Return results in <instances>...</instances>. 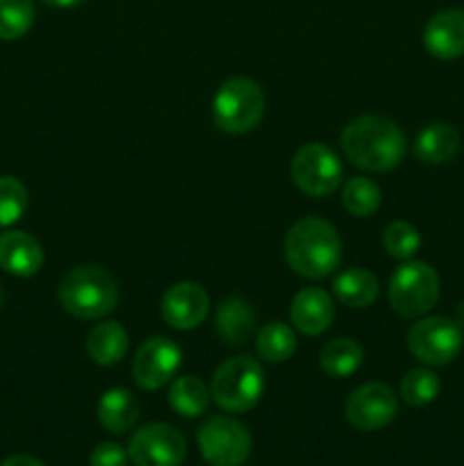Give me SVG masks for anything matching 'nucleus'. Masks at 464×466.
I'll use <instances>...</instances> for the list:
<instances>
[{
  "instance_id": "1",
  "label": "nucleus",
  "mask_w": 464,
  "mask_h": 466,
  "mask_svg": "<svg viewBox=\"0 0 464 466\" xmlns=\"http://www.w3.org/2000/svg\"><path fill=\"white\" fill-rule=\"evenodd\" d=\"M341 150L353 167L368 173H387L398 167L408 150L403 130L391 118L364 114L341 132Z\"/></svg>"
},
{
  "instance_id": "2",
  "label": "nucleus",
  "mask_w": 464,
  "mask_h": 466,
  "mask_svg": "<svg viewBox=\"0 0 464 466\" xmlns=\"http://www.w3.org/2000/svg\"><path fill=\"white\" fill-rule=\"evenodd\" d=\"M344 244L326 218L305 217L289 228L285 237V259L294 273L308 278V280H321V278L335 273L339 268Z\"/></svg>"
},
{
  "instance_id": "3",
  "label": "nucleus",
  "mask_w": 464,
  "mask_h": 466,
  "mask_svg": "<svg viewBox=\"0 0 464 466\" xmlns=\"http://www.w3.org/2000/svg\"><path fill=\"white\" fill-rule=\"evenodd\" d=\"M59 305L71 317L98 321L114 312L118 303V285L109 271L100 267H76L62 278L57 289Z\"/></svg>"
},
{
  "instance_id": "4",
  "label": "nucleus",
  "mask_w": 464,
  "mask_h": 466,
  "mask_svg": "<svg viewBox=\"0 0 464 466\" xmlns=\"http://www.w3.org/2000/svg\"><path fill=\"white\" fill-rule=\"evenodd\" d=\"M264 112H267V96L262 86L250 77H230L214 94V126L227 135H246L255 130L264 118Z\"/></svg>"
},
{
  "instance_id": "5",
  "label": "nucleus",
  "mask_w": 464,
  "mask_h": 466,
  "mask_svg": "<svg viewBox=\"0 0 464 466\" xmlns=\"http://www.w3.org/2000/svg\"><path fill=\"white\" fill-rule=\"evenodd\" d=\"M264 390H267V378L262 364L248 355L226 360L214 371L212 387H209L214 403L232 414L253 410L262 400Z\"/></svg>"
},
{
  "instance_id": "6",
  "label": "nucleus",
  "mask_w": 464,
  "mask_h": 466,
  "mask_svg": "<svg viewBox=\"0 0 464 466\" xmlns=\"http://www.w3.org/2000/svg\"><path fill=\"white\" fill-rule=\"evenodd\" d=\"M439 300V276L426 262L408 259L389 278V305L405 319H421Z\"/></svg>"
},
{
  "instance_id": "7",
  "label": "nucleus",
  "mask_w": 464,
  "mask_h": 466,
  "mask_svg": "<svg viewBox=\"0 0 464 466\" xmlns=\"http://www.w3.org/2000/svg\"><path fill=\"white\" fill-rule=\"evenodd\" d=\"M291 177L303 194L312 198H323L339 189L344 167L341 159L330 146L326 144H305L291 159Z\"/></svg>"
},
{
  "instance_id": "8",
  "label": "nucleus",
  "mask_w": 464,
  "mask_h": 466,
  "mask_svg": "<svg viewBox=\"0 0 464 466\" xmlns=\"http://www.w3.org/2000/svg\"><path fill=\"white\" fill-rule=\"evenodd\" d=\"M462 328L446 317H421L408 332V349L428 367H444L462 350Z\"/></svg>"
},
{
  "instance_id": "9",
  "label": "nucleus",
  "mask_w": 464,
  "mask_h": 466,
  "mask_svg": "<svg viewBox=\"0 0 464 466\" xmlns=\"http://www.w3.org/2000/svg\"><path fill=\"white\" fill-rule=\"evenodd\" d=\"M200 455L212 466H241L248 460L253 440L244 423L232 417H212L198 431Z\"/></svg>"
},
{
  "instance_id": "10",
  "label": "nucleus",
  "mask_w": 464,
  "mask_h": 466,
  "mask_svg": "<svg viewBox=\"0 0 464 466\" xmlns=\"http://www.w3.org/2000/svg\"><path fill=\"white\" fill-rule=\"evenodd\" d=\"M127 455L135 466H180L185 462L187 441L168 423H148L132 435Z\"/></svg>"
},
{
  "instance_id": "11",
  "label": "nucleus",
  "mask_w": 464,
  "mask_h": 466,
  "mask_svg": "<svg viewBox=\"0 0 464 466\" xmlns=\"http://www.w3.org/2000/svg\"><path fill=\"white\" fill-rule=\"evenodd\" d=\"M182 364V350L168 337H150L139 346L132 362V378L146 391L162 390L176 378Z\"/></svg>"
},
{
  "instance_id": "12",
  "label": "nucleus",
  "mask_w": 464,
  "mask_h": 466,
  "mask_svg": "<svg viewBox=\"0 0 464 466\" xmlns=\"http://www.w3.org/2000/svg\"><path fill=\"white\" fill-rule=\"evenodd\" d=\"M344 412L350 426L373 432L394 421L398 414V399H396V391L385 382H367L348 396Z\"/></svg>"
},
{
  "instance_id": "13",
  "label": "nucleus",
  "mask_w": 464,
  "mask_h": 466,
  "mask_svg": "<svg viewBox=\"0 0 464 466\" xmlns=\"http://www.w3.org/2000/svg\"><path fill=\"white\" fill-rule=\"evenodd\" d=\"M159 312L166 326L176 330H194L209 314V296L198 282H176L162 296Z\"/></svg>"
},
{
  "instance_id": "14",
  "label": "nucleus",
  "mask_w": 464,
  "mask_h": 466,
  "mask_svg": "<svg viewBox=\"0 0 464 466\" xmlns=\"http://www.w3.org/2000/svg\"><path fill=\"white\" fill-rule=\"evenodd\" d=\"M289 317L296 330L318 337L335 321V300L321 287H305L291 300Z\"/></svg>"
},
{
  "instance_id": "15",
  "label": "nucleus",
  "mask_w": 464,
  "mask_h": 466,
  "mask_svg": "<svg viewBox=\"0 0 464 466\" xmlns=\"http://www.w3.org/2000/svg\"><path fill=\"white\" fill-rule=\"evenodd\" d=\"M423 46L437 59H458L464 55V9L449 7L430 16L423 30Z\"/></svg>"
},
{
  "instance_id": "16",
  "label": "nucleus",
  "mask_w": 464,
  "mask_h": 466,
  "mask_svg": "<svg viewBox=\"0 0 464 466\" xmlns=\"http://www.w3.org/2000/svg\"><path fill=\"white\" fill-rule=\"evenodd\" d=\"M44 267V248L32 235L23 230H7L0 235V268L12 276L30 278Z\"/></svg>"
},
{
  "instance_id": "17",
  "label": "nucleus",
  "mask_w": 464,
  "mask_h": 466,
  "mask_svg": "<svg viewBox=\"0 0 464 466\" xmlns=\"http://www.w3.org/2000/svg\"><path fill=\"white\" fill-rule=\"evenodd\" d=\"M139 400L123 387L107 390L98 400V421L112 435H123V432L132 431L135 423L139 421Z\"/></svg>"
},
{
  "instance_id": "18",
  "label": "nucleus",
  "mask_w": 464,
  "mask_h": 466,
  "mask_svg": "<svg viewBox=\"0 0 464 466\" xmlns=\"http://www.w3.org/2000/svg\"><path fill=\"white\" fill-rule=\"evenodd\" d=\"M253 308L244 299H226L217 309V335L226 341L227 346H244L255 332Z\"/></svg>"
},
{
  "instance_id": "19",
  "label": "nucleus",
  "mask_w": 464,
  "mask_h": 466,
  "mask_svg": "<svg viewBox=\"0 0 464 466\" xmlns=\"http://www.w3.org/2000/svg\"><path fill=\"white\" fill-rule=\"evenodd\" d=\"M127 346H130V339H127L126 328L118 321H105L91 328L85 349L98 367H116L126 358Z\"/></svg>"
},
{
  "instance_id": "20",
  "label": "nucleus",
  "mask_w": 464,
  "mask_h": 466,
  "mask_svg": "<svg viewBox=\"0 0 464 466\" xmlns=\"http://www.w3.org/2000/svg\"><path fill=\"white\" fill-rule=\"evenodd\" d=\"M459 132L450 123L435 121L419 132L414 141V155L426 164H444L458 155Z\"/></svg>"
},
{
  "instance_id": "21",
  "label": "nucleus",
  "mask_w": 464,
  "mask_h": 466,
  "mask_svg": "<svg viewBox=\"0 0 464 466\" xmlns=\"http://www.w3.org/2000/svg\"><path fill=\"white\" fill-rule=\"evenodd\" d=\"M332 294L346 308H368L380 294L378 278L367 268H346L332 282Z\"/></svg>"
},
{
  "instance_id": "22",
  "label": "nucleus",
  "mask_w": 464,
  "mask_h": 466,
  "mask_svg": "<svg viewBox=\"0 0 464 466\" xmlns=\"http://www.w3.org/2000/svg\"><path fill=\"white\" fill-rule=\"evenodd\" d=\"M209 400H212V391L196 376L177 378L168 391V405L173 412L185 419H196L207 412Z\"/></svg>"
},
{
  "instance_id": "23",
  "label": "nucleus",
  "mask_w": 464,
  "mask_h": 466,
  "mask_svg": "<svg viewBox=\"0 0 464 466\" xmlns=\"http://www.w3.org/2000/svg\"><path fill=\"white\" fill-rule=\"evenodd\" d=\"M321 369L330 378H350L364 362V350L350 337H339L323 346L321 350Z\"/></svg>"
},
{
  "instance_id": "24",
  "label": "nucleus",
  "mask_w": 464,
  "mask_h": 466,
  "mask_svg": "<svg viewBox=\"0 0 464 466\" xmlns=\"http://www.w3.org/2000/svg\"><path fill=\"white\" fill-rule=\"evenodd\" d=\"M296 335L291 330V326H287L285 321H271L257 332L255 337V350H257V358L264 360L268 364H282L287 360H291V355L296 353Z\"/></svg>"
},
{
  "instance_id": "25",
  "label": "nucleus",
  "mask_w": 464,
  "mask_h": 466,
  "mask_svg": "<svg viewBox=\"0 0 464 466\" xmlns=\"http://www.w3.org/2000/svg\"><path fill=\"white\" fill-rule=\"evenodd\" d=\"M341 203H344L346 212L353 217L367 218L376 214V209L382 203V191L368 177H350L341 189Z\"/></svg>"
},
{
  "instance_id": "26",
  "label": "nucleus",
  "mask_w": 464,
  "mask_h": 466,
  "mask_svg": "<svg viewBox=\"0 0 464 466\" xmlns=\"http://www.w3.org/2000/svg\"><path fill=\"white\" fill-rule=\"evenodd\" d=\"M441 382L437 378L435 371L430 369H412L403 376L400 380V399L405 400V405L409 408H423V405L432 403V400L439 396Z\"/></svg>"
},
{
  "instance_id": "27",
  "label": "nucleus",
  "mask_w": 464,
  "mask_h": 466,
  "mask_svg": "<svg viewBox=\"0 0 464 466\" xmlns=\"http://www.w3.org/2000/svg\"><path fill=\"white\" fill-rule=\"evenodd\" d=\"M35 23L32 0H0V39L14 41L27 35Z\"/></svg>"
},
{
  "instance_id": "28",
  "label": "nucleus",
  "mask_w": 464,
  "mask_h": 466,
  "mask_svg": "<svg viewBox=\"0 0 464 466\" xmlns=\"http://www.w3.org/2000/svg\"><path fill=\"white\" fill-rule=\"evenodd\" d=\"M382 246H385L389 258L408 262L417 255L419 246H421V235H419L417 226H412V223L391 221L382 232Z\"/></svg>"
},
{
  "instance_id": "29",
  "label": "nucleus",
  "mask_w": 464,
  "mask_h": 466,
  "mask_svg": "<svg viewBox=\"0 0 464 466\" xmlns=\"http://www.w3.org/2000/svg\"><path fill=\"white\" fill-rule=\"evenodd\" d=\"M27 209V189L18 177L0 176V228L21 221Z\"/></svg>"
},
{
  "instance_id": "30",
  "label": "nucleus",
  "mask_w": 464,
  "mask_h": 466,
  "mask_svg": "<svg viewBox=\"0 0 464 466\" xmlns=\"http://www.w3.org/2000/svg\"><path fill=\"white\" fill-rule=\"evenodd\" d=\"M127 462H130L127 451L114 441H103L89 455L91 466H127Z\"/></svg>"
},
{
  "instance_id": "31",
  "label": "nucleus",
  "mask_w": 464,
  "mask_h": 466,
  "mask_svg": "<svg viewBox=\"0 0 464 466\" xmlns=\"http://www.w3.org/2000/svg\"><path fill=\"white\" fill-rule=\"evenodd\" d=\"M0 466H45V464L39 462L36 458H32V455L18 453V455H12V458L5 460V462Z\"/></svg>"
},
{
  "instance_id": "32",
  "label": "nucleus",
  "mask_w": 464,
  "mask_h": 466,
  "mask_svg": "<svg viewBox=\"0 0 464 466\" xmlns=\"http://www.w3.org/2000/svg\"><path fill=\"white\" fill-rule=\"evenodd\" d=\"M41 3L50 5V7L66 9V7H77V5H82V3H85V0H41Z\"/></svg>"
},
{
  "instance_id": "33",
  "label": "nucleus",
  "mask_w": 464,
  "mask_h": 466,
  "mask_svg": "<svg viewBox=\"0 0 464 466\" xmlns=\"http://www.w3.org/2000/svg\"><path fill=\"white\" fill-rule=\"evenodd\" d=\"M0 305H3V289H0Z\"/></svg>"
}]
</instances>
